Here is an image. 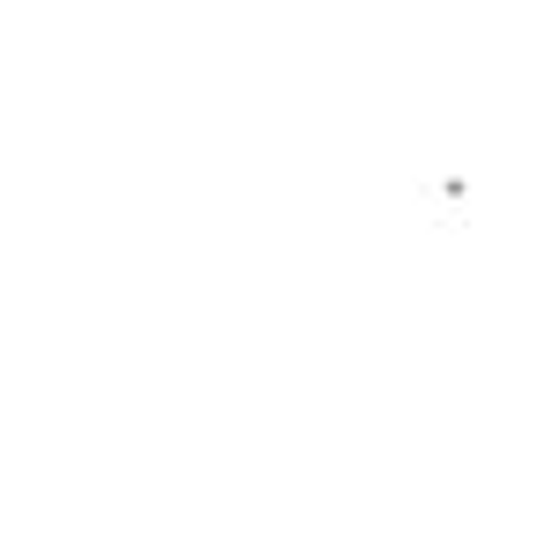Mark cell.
I'll use <instances>...</instances> for the list:
<instances>
[]
</instances>
